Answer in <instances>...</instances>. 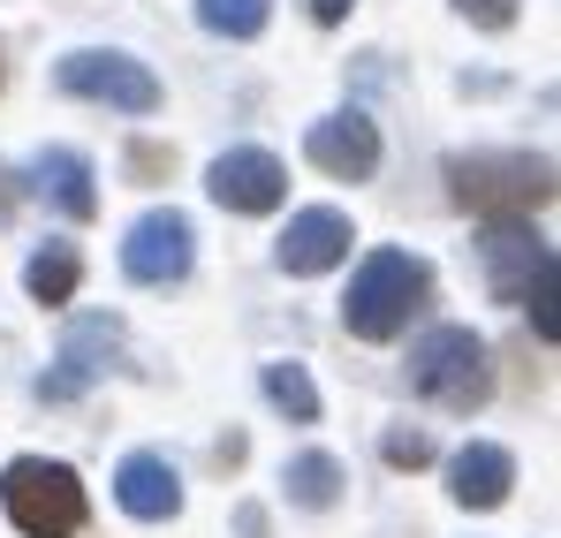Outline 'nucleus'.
<instances>
[{
	"label": "nucleus",
	"mask_w": 561,
	"mask_h": 538,
	"mask_svg": "<svg viewBox=\"0 0 561 538\" xmlns=\"http://www.w3.org/2000/svg\"><path fill=\"white\" fill-rule=\"evenodd\" d=\"M425 304H433V266L410 259V251H373L350 281V296H342V327L357 342H394Z\"/></svg>",
	"instance_id": "f257e3e1"
},
{
	"label": "nucleus",
	"mask_w": 561,
	"mask_h": 538,
	"mask_svg": "<svg viewBox=\"0 0 561 538\" xmlns=\"http://www.w3.org/2000/svg\"><path fill=\"white\" fill-rule=\"evenodd\" d=\"M448 190L478 220H524L554 197V160H539V152H463V160H448Z\"/></svg>",
	"instance_id": "f03ea898"
},
{
	"label": "nucleus",
	"mask_w": 561,
	"mask_h": 538,
	"mask_svg": "<svg viewBox=\"0 0 561 538\" xmlns=\"http://www.w3.org/2000/svg\"><path fill=\"white\" fill-rule=\"evenodd\" d=\"M0 508L23 538H77L84 531V485L69 462H46V455H15L0 470Z\"/></svg>",
	"instance_id": "7ed1b4c3"
},
{
	"label": "nucleus",
	"mask_w": 561,
	"mask_h": 538,
	"mask_svg": "<svg viewBox=\"0 0 561 538\" xmlns=\"http://www.w3.org/2000/svg\"><path fill=\"white\" fill-rule=\"evenodd\" d=\"M410 387L440 410H478L493 394V364H485V342L470 327H433L417 350H410Z\"/></svg>",
	"instance_id": "20e7f679"
},
{
	"label": "nucleus",
	"mask_w": 561,
	"mask_h": 538,
	"mask_svg": "<svg viewBox=\"0 0 561 538\" xmlns=\"http://www.w3.org/2000/svg\"><path fill=\"white\" fill-rule=\"evenodd\" d=\"M61 91L69 99H99V106H122V114H152L160 106V77L129 54H69L61 69Z\"/></svg>",
	"instance_id": "39448f33"
},
{
	"label": "nucleus",
	"mask_w": 561,
	"mask_h": 538,
	"mask_svg": "<svg viewBox=\"0 0 561 538\" xmlns=\"http://www.w3.org/2000/svg\"><path fill=\"white\" fill-rule=\"evenodd\" d=\"M122 273H129L137 288H168V281L190 273V220L175 213V205L145 213V220L122 236Z\"/></svg>",
	"instance_id": "423d86ee"
},
{
	"label": "nucleus",
	"mask_w": 561,
	"mask_h": 538,
	"mask_svg": "<svg viewBox=\"0 0 561 538\" xmlns=\"http://www.w3.org/2000/svg\"><path fill=\"white\" fill-rule=\"evenodd\" d=\"M478 259H485V273H493V296H501V304H524V296H531V281H547V273H554V251H547L524 220H485Z\"/></svg>",
	"instance_id": "0eeeda50"
},
{
	"label": "nucleus",
	"mask_w": 561,
	"mask_h": 538,
	"mask_svg": "<svg viewBox=\"0 0 561 538\" xmlns=\"http://www.w3.org/2000/svg\"><path fill=\"white\" fill-rule=\"evenodd\" d=\"M205 190H213L228 213H274L280 197H288V168H280L274 152H259V145H236V152L213 160Z\"/></svg>",
	"instance_id": "6e6552de"
},
{
	"label": "nucleus",
	"mask_w": 561,
	"mask_h": 538,
	"mask_svg": "<svg viewBox=\"0 0 561 538\" xmlns=\"http://www.w3.org/2000/svg\"><path fill=\"white\" fill-rule=\"evenodd\" d=\"M304 152H311V168H327L334 182H365L379 168V129L365 114H327V122H311Z\"/></svg>",
	"instance_id": "1a4fd4ad"
},
{
	"label": "nucleus",
	"mask_w": 561,
	"mask_h": 538,
	"mask_svg": "<svg viewBox=\"0 0 561 538\" xmlns=\"http://www.w3.org/2000/svg\"><path fill=\"white\" fill-rule=\"evenodd\" d=\"M350 243H357L350 213L311 205V213H296V220H288V236H280V266H288V273H327V266H342V259H350Z\"/></svg>",
	"instance_id": "9d476101"
},
{
	"label": "nucleus",
	"mask_w": 561,
	"mask_h": 538,
	"mask_svg": "<svg viewBox=\"0 0 561 538\" xmlns=\"http://www.w3.org/2000/svg\"><path fill=\"white\" fill-rule=\"evenodd\" d=\"M114 501H122V516H137V524H168V516L183 508V478H175L168 455H129V462L114 470Z\"/></svg>",
	"instance_id": "9b49d317"
},
{
	"label": "nucleus",
	"mask_w": 561,
	"mask_h": 538,
	"mask_svg": "<svg viewBox=\"0 0 561 538\" xmlns=\"http://www.w3.org/2000/svg\"><path fill=\"white\" fill-rule=\"evenodd\" d=\"M114 350H122V327H114V319H84V327L61 342V371H46V379H38V394H46V402L84 394L99 371H106V357H114Z\"/></svg>",
	"instance_id": "f8f14e48"
},
{
	"label": "nucleus",
	"mask_w": 561,
	"mask_h": 538,
	"mask_svg": "<svg viewBox=\"0 0 561 538\" xmlns=\"http://www.w3.org/2000/svg\"><path fill=\"white\" fill-rule=\"evenodd\" d=\"M448 478H456V501H463V508H501L508 485H516V455L493 448V440H470Z\"/></svg>",
	"instance_id": "ddd939ff"
},
{
	"label": "nucleus",
	"mask_w": 561,
	"mask_h": 538,
	"mask_svg": "<svg viewBox=\"0 0 561 538\" xmlns=\"http://www.w3.org/2000/svg\"><path fill=\"white\" fill-rule=\"evenodd\" d=\"M31 182L69 213V220H92L99 213V190H92V160L84 152H69V145H54V152H38V168H31Z\"/></svg>",
	"instance_id": "4468645a"
},
{
	"label": "nucleus",
	"mask_w": 561,
	"mask_h": 538,
	"mask_svg": "<svg viewBox=\"0 0 561 538\" xmlns=\"http://www.w3.org/2000/svg\"><path fill=\"white\" fill-rule=\"evenodd\" d=\"M280 485H288V501H296V508H334V501H342V462H334V455H296V462H288V478H280Z\"/></svg>",
	"instance_id": "2eb2a0df"
},
{
	"label": "nucleus",
	"mask_w": 561,
	"mask_h": 538,
	"mask_svg": "<svg viewBox=\"0 0 561 538\" xmlns=\"http://www.w3.org/2000/svg\"><path fill=\"white\" fill-rule=\"evenodd\" d=\"M77 281H84V266H77V251H61V243H54V251H38V259L23 266V288H31L38 304H69V296H77Z\"/></svg>",
	"instance_id": "dca6fc26"
},
{
	"label": "nucleus",
	"mask_w": 561,
	"mask_h": 538,
	"mask_svg": "<svg viewBox=\"0 0 561 538\" xmlns=\"http://www.w3.org/2000/svg\"><path fill=\"white\" fill-rule=\"evenodd\" d=\"M266 15H274V0H197V23L220 38H259Z\"/></svg>",
	"instance_id": "f3484780"
},
{
	"label": "nucleus",
	"mask_w": 561,
	"mask_h": 538,
	"mask_svg": "<svg viewBox=\"0 0 561 538\" xmlns=\"http://www.w3.org/2000/svg\"><path fill=\"white\" fill-rule=\"evenodd\" d=\"M266 402L288 410L296 425H311V417H319V387L304 379V364H266Z\"/></svg>",
	"instance_id": "a211bd4d"
},
{
	"label": "nucleus",
	"mask_w": 561,
	"mask_h": 538,
	"mask_svg": "<svg viewBox=\"0 0 561 538\" xmlns=\"http://www.w3.org/2000/svg\"><path fill=\"white\" fill-rule=\"evenodd\" d=\"M379 455H387L394 470H425V462H433V440H425V433H387Z\"/></svg>",
	"instance_id": "6ab92c4d"
},
{
	"label": "nucleus",
	"mask_w": 561,
	"mask_h": 538,
	"mask_svg": "<svg viewBox=\"0 0 561 538\" xmlns=\"http://www.w3.org/2000/svg\"><path fill=\"white\" fill-rule=\"evenodd\" d=\"M456 8H463V15H470V23H478V31H508L524 0H456Z\"/></svg>",
	"instance_id": "aec40b11"
},
{
	"label": "nucleus",
	"mask_w": 561,
	"mask_h": 538,
	"mask_svg": "<svg viewBox=\"0 0 561 538\" xmlns=\"http://www.w3.org/2000/svg\"><path fill=\"white\" fill-rule=\"evenodd\" d=\"M350 8H357V0H311V15H319V23H342Z\"/></svg>",
	"instance_id": "412c9836"
}]
</instances>
